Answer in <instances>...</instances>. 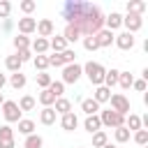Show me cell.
Listing matches in <instances>:
<instances>
[{"label":"cell","instance_id":"44","mask_svg":"<svg viewBox=\"0 0 148 148\" xmlns=\"http://www.w3.org/2000/svg\"><path fill=\"white\" fill-rule=\"evenodd\" d=\"M18 7H21V12H23V14H30V12H32L37 5H35V0H23Z\"/></svg>","mask_w":148,"mask_h":148},{"label":"cell","instance_id":"1","mask_svg":"<svg viewBox=\"0 0 148 148\" xmlns=\"http://www.w3.org/2000/svg\"><path fill=\"white\" fill-rule=\"evenodd\" d=\"M62 18L67 21V25L79 28V32L86 37H92L104 28V16L99 7L81 0H67L62 5Z\"/></svg>","mask_w":148,"mask_h":148},{"label":"cell","instance_id":"28","mask_svg":"<svg viewBox=\"0 0 148 148\" xmlns=\"http://www.w3.org/2000/svg\"><path fill=\"white\" fill-rule=\"evenodd\" d=\"M9 83H12V88H16V90L23 88V86H25V74H23V72H14L12 79H9Z\"/></svg>","mask_w":148,"mask_h":148},{"label":"cell","instance_id":"22","mask_svg":"<svg viewBox=\"0 0 148 148\" xmlns=\"http://www.w3.org/2000/svg\"><path fill=\"white\" fill-rule=\"evenodd\" d=\"M21 60H18V56H7V60H5V67L14 74V72H21Z\"/></svg>","mask_w":148,"mask_h":148},{"label":"cell","instance_id":"48","mask_svg":"<svg viewBox=\"0 0 148 148\" xmlns=\"http://www.w3.org/2000/svg\"><path fill=\"white\" fill-rule=\"evenodd\" d=\"M2 30H5V32L12 30V18H5V21H2Z\"/></svg>","mask_w":148,"mask_h":148},{"label":"cell","instance_id":"4","mask_svg":"<svg viewBox=\"0 0 148 148\" xmlns=\"http://www.w3.org/2000/svg\"><path fill=\"white\" fill-rule=\"evenodd\" d=\"M2 116H5L7 123H18V120H21V109H18V104L12 102V99H5V102H2Z\"/></svg>","mask_w":148,"mask_h":148},{"label":"cell","instance_id":"37","mask_svg":"<svg viewBox=\"0 0 148 148\" xmlns=\"http://www.w3.org/2000/svg\"><path fill=\"white\" fill-rule=\"evenodd\" d=\"M49 90H51L56 97H62V92H65V83H62V81H51Z\"/></svg>","mask_w":148,"mask_h":148},{"label":"cell","instance_id":"34","mask_svg":"<svg viewBox=\"0 0 148 148\" xmlns=\"http://www.w3.org/2000/svg\"><path fill=\"white\" fill-rule=\"evenodd\" d=\"M125 127H127L130 132H132V130H134V132H136V130H141V118H139V116H134V113H130V118H127Z\"/></svg>","mask_w":148,"mask_h":148},{"label":"cell","instance_id":"24","mask_svg":"<svg viewBox=\"0 0 148 148\" xmlns=\"http://www.w3.org/2000/svg\"><path fill=\"white\" fill-rule=\"evenodd\" d=\"M18 132L25 134V136H30V134L35 132V123L28 120V118H21V120H18Z\"/></svg>","mask_w":148,"mask_h":148},{"label":"cell","instance_id":"11","mask_svg":"<svg viewBox=\"0 0 148 148\" xmlns=\"http://www.w3.org/2000/svg\"><path fill=\"white\" fill-rule=\"evenodd\" d=\"M37 35L39 37H51L53 35V21L51 18H42V21H37Z\"/></svg>","mask_w":148,"mask_h":148},{"label":"cell","instance_id":"6","mask_svg":"<svg viewBox=\"0 0 148 148\" xmlns=\"http://www.w3.org/2000/svg\"><path fill=\"white\" fill-rule=\"evenodd\" d=\"M109 102H111V109L116 111V113H120V116H127L130 113V99L125 97V95H111L109 97Z\"/></svg>","mask_w":148,"mask_h":148},{"label":"cell","instance_id":"14","mask_svg":"<svg viewBox=\"0 0 148 148\" xmlns=\"http://www.w3.org/2000/svg\"><path fill=\"white\" fill-rule=\"evenodd\" d=\"M104 25H106V30H116V28L123 25V16H120L118 12H111V14L104 18Z\"/></svg>","mask_w":148,"mask_h":148},{"label":"cell","instance_id":"45","mask_svg":"<svg viewBox=\"0 0 148 148\" xmlns=\"http://www.w3.org/2000/svg\"><path fill=\"white\" fill-rule=\"evenodd\" d=\"M16 56H18V60H21V62H28V60H32V53H30V49L16 51Z\"/></svg>","mask_w":148,"mask_h":148},{"label":"cell","instance_id":"10","mask_svg":"<svg viewBox=\"0 0 148 148\" xmlns=\"http://www.w3.org/2000/svg\"><path fill=\"white\" fill-rule=\"evenodd\" d=\"M113 42H116V46L123 49V51H127V49L134 46V37H132V32H120V35L113 37Z\"/></svg>","mask_w":148,"mask_h":148},{"label":"cell","instance_id":"29","mask_svg":"<svg viewBox=\"0 0 148 148\" xmlns=\"http://www.w3.org/2000/svg\"><path fill=\"white\" fill-rule=\"evenodd\" d=\"M18 109H21V113H23V111H32V109H35V97L23 95L21 102H18Z\"/></svg>","mask_w":148,"mask_h":148},{"label":"cell","instance_id":"20","mask_svg":"<svg viewBox=\"0 0 148 148\" xmlns=\"http://www.w3.org/2000/svg\"><path fill=\"white\" fill-rule=\"evenodd\" d=\"M32 51H35L37 56H44V53L49 51V39H44V37H37V39L32 42Z\"/></svg>","mask_w":148,"mask_h":148},{"label":"cell","instance_id":"26","mask_svg":"<svg viewBox=\"0 0 148 148\" xmlns=\"http://www.w3.org/2000/svg\"><path fill=\"white\" fill-rule=\"evenodd\" d=\"M49 49H53V53H62V51L67 49V42H65L62 37H53V39L49 42Z\"/></svg>","mask_w":148,"mask_h":148},{"label":"cell","instance_id":"12","mask_svg":"<svg viewBox=\"0 0 148 148\" xmlns=\"http://www.w3.org/2000/svg\"><path fill=\"white\" fill-rule=\"evenodd\" d=\"M56 111H53V106H44L42 111H39V123L42 125H53L56 123Z\"/></svg>","mask_w":148,"mask_h":148},{"label":"cell","instance_id":"9","mask_svg":"<svg viewBox=\"0 0 148 148\" xmlns=\"http://www.w3.org/2000/svg\"><path fill=\"white\" fill-rule=\"evenodd\" d=\"M113 37H116V35H113L111 30H106V28H102V30L95 35V39H97V46H99V49L111 46V44H113Z\"/></svg>","mask_w":148,"mask_h":148},{"label":"cell","instance_id":"38","mask_svg":"<svg viewBox=\"0 0 148 148\" xmlns=\"http://www.w3.org/2000/svg\"><path fill=\"white\" fill-rule=\"evenodd\" d=\"M134 141L139 146H148V130H136L134 132Z\"/></svg>","mask_w":148,"mask_h":148},{"label":"cell","instance_id":"35","mask_svg":"<svg viewBox=\"0 0 148 148\" xmlns=\"http://www.w3.org/2000/svg\"><path fill=\"white\" fill-rule=\"evenodd\" d=\"M32 65H35V69L44 72V69L49 67V58H46V56H35V58H32Z\"/></svg>","mask_w":148,"mask_h":148},{"label":"cell","instance_id":"13","mask_svg":"<svg viewBox=\"0 0 148 148\" xmlns=\"http://www.w3.org/2000/svg\"><path fill=\"white\" fill-rule=\"evenodd\" d=\"M60 125H62V130H67V132H72V130H76V125H79V118H76V113H65L62 118H60Z\"/></svg>","mask_w":148,"mask_h":148},{"label":"cell","instance_id":"25","mask_svg":"<svg viewBox=\"0 0 148 148\" xmlns=\"http://www.w3.org/2000/svg\"><path fill=\"white\" fill-rule=\"evenodd\" d=\"M148 5L146 2H141V0H134V2H127V14H143V9H146Z\"/></svg>","mask_w":148,"mask_h":148},{"label":"cell","instance_id":"36","mask_svg":"<svg viewBox=\"0 0 148 148\" xmlns=\"http://www.w3.org/2000/svg\"><path fill=\"white\" fill-rule=\"evenodd\" d=\"M37 86H39L42 90H46V88L51 86V76H49L46 72H39V74H37Z\"/></svg>","mask_w":148,"mask_h":148},{"label":"cell","instance_id":"46","mask_svg":"<svg viewBox=\"0 0 148 148\" xmlns=\"http://www.w3.org/2000/svg\"><path fill=\"white\" fill-rule=\"evenodd\" d=\"M132 88H134V90H139V92H143V90H146V81H143V79H134Z\"/></svg>","mask_w":148,"mask_h":148},{"label":"cell","instance_id":"23","mask_svg":"<svg viewBox=\"0 0 148 148\" xmlns=\"http://www.w3.org/2000/svg\"><path fill=\"white\" fill-rule=\"evenodd\" d=\"M37 99H39V104H44V106H53V102H56L58 97L46 88V90H42V92H39V97H37Z\"/></svg>","mask_w":148,"mask_h":148},{"label":"cell","instance_id":"15","mask_svg":"<svg viewBox=\"0 0 148 148\" xmlns=\"http://www.w3.org/2000/svg\"><path fill=\"white\" fill-rule=\"evenodd\" d=\"M53 111H56V113H60V116H65V113H69V111H72V102H69V99H65V97H58V99L53 102Z\"/></svg>","mask_w":148,"mask_h":148},{"label":"cell","instance_id":"49","mask_svg":"<svg viewBox=\"0 0 148 148\" xmlns=\"http://www.w3.org/2000/svg\"><path fill=\"white\" fill-rule=\"evenodd\" d=\"M5 83H7V76H5V74H0V90L5 88Z\"/></svg>","mask_w":148,"mask_h":148},{"label":"cell","instance_id":"42","mask_svg":"<svg viewBox=\"0 0 148 148\" xmlns=\"http://www.w3.org/2000/svg\"><path fill=\"white\" fill-rule=\"evenodd\" d=\"M46 58H49V67H51V65H53V67H62V65H65L60 53H53V56H46Z\"/></svg>","mask_w":148,"mask_h":148},{"label":"cell","instance_id":"16","mask_svg":"<svg viewBox=\"0 0 148 148\" xmlns=\"http://www.w3.org/2000/svg\"><path fill=\"white\" fill-rule=\"evenodd\" d=\"M83 127H86V132H90V134L99 132V127H102V123H99V116H86V120H83Z\"/></svg>","mask_w":148,"mask_h":148},{"label":"cell","instance_id":"50","mask_svg":"<svg viewBox=\"0 0 148 148\" xmlns=\"http://www.w3.org/2000/svg\"><path fill=\"white\" fill-rule=\"evenodd\" d=\"M102 148H118V146H113V143H106V146H102Z\"/></svg>","mask_w":148,"mask_h":148},{"label":"cell","instance_id":"30","mask_svg":"<svg viewBox=\"0 0 148 148\" xmlns=\"http://www.w3.org/2000/svg\"><path fill=\"white\" fill-rule=\"evenodd\" d=\"M106 143H109L106 132H102V130H99V132H95V134H92V146H95V148H102V146H106Z\"/></svg>","mask_w":148,"mask_h":148},{"label":"cell","instance_id":"18","mask_svg":"<svg viewBox=\"0 0 148 148\" xmlns=\"http://www.w3.org/2000/svg\"><path fill=\"white\" fill-rule=\"evenodd\" d=\"M109 97H111V90H109L106 86H97V88H95V97H92V99H95L97 104L109 102Z\"/></svg>","mask_w":148,"mask_h":148},{"label":"cell","instance_id":"32","mask_svg":"<svg viewBox=\"0 0 148 148\" xmlns=\"http://www.w3.org/2000/svg\"><path fill=\"white\" fill-rule=\"evenodd\" d=\"M113 136H116V141H118V143H125V141H130V130H127L125 125H123V127H116Z\"/></svg>","mask_w":148,"mask_h":148},{"label":"cell","instance_id":"17","mask_svg":"<svg viewBox=\"0 0 148 148\" xmlns=\"http://www.w3.org/2000/svg\"><path fill=\"white\" fill-rule=\"evenodd\" d=\"M81 109H83V113L86 116H97V111H99V104L90 97V99H81Z\"/></svg>","mask_w":148,"mask_h":148},{"label":"cell","instance_id":"47","mask_svg":"<svg viewBox=\"0 0 148 148\" xmlns=\"http://www.w3.org/2000/svg\"><path fill=\"white\" fill-rule=\"evenodd\" d=\"M0 148H14V139H5V141H0Z\"/></svg>","mask_w":148,"mask_h":148},{"label":"cell","instance_id":"41","mask_svg":"<svg viewBox=\"0 0 148 148\" xmlns=\"http://www.w3.org/2000/svg\"><path fill=\"white\" fill-rule=\"evenodd\" d=\"M60 56H62V62H65V65H72V62H74V58H76V53H74L72 49H65Z\"/></svg>","mask_w":148,"mask_h":148},{"label":"cell","instance_id":"39","mask_svg":"<svg viewBox=\"0 0 148 148\" xmlns=\"http://www.w3.org/2000/svg\"><path fill=\"white\" fill-rule=\"evenodd\" d=\"M9 12H12V2L0 0V18H2V21H5V18H9Z\"/></svg>","mask_w":148,"mask_h":148},{"label":"cell","instance_id":"3","mask_svg":"<svg viewBox=\"0 0 148 148\" xmlns=\"http://www.w3.org/2000/svg\"><path fill=\"white\" fill-rule=\"evenodd\" d=\"M99 123L116 130V127H123V125H125V116H120V113H116L113 109H109V111H102V113H99Z\"/></svg>","mask_w":148,"mask_h":148},{"label":"cell","instance_id":"40","mask_svg":"<svg viewBox=\"0 0 148 148\" xmlns=\"http://www.w3.org/2000/svg\"><path fill=\"white\" fill-rule=\"evenodd\" d=\"M83 46H86V51H97V49H99L95 35H92V37H83Z\"/></svg>","mask_w":148,"mask_h":148},{"label":"cell","instance_id":"33","mask_svg":"<svg viewBox=\"0 0 148 148\" xmlns=\"http://www.w3.org/2000/svg\"><path fill=\"white\" fill-rule=\"evenodd\" d=\"M14 46H16V51L30 49V39H28L25 35H16V37H14Z\"/></svg>","mask_w":148,"mask_h":148},{"label":"cell","instance_id":"21","mask_svg":"<svg viewBox=\"0 0 148 148\" xmlns=\"http://www.w3.org/2000/svg\"><path fill=\"white\" fill-rule=\"evenodd\" d=\"M79 37H81L79 28H74V25H65V32H62V39H65V42H76Z\"/></svg>","mask_w":148,"mask_h":148},{"label":"cell","instance_id":"7","mask_svg":"<svg viewBox=\"0 0 148 148\" xmlns=\"http://www.w3.org/2000/svg\"><path fill=\"white\" fill-rule=\"evenodd\" d=\"M123 25L127 28V32H136V30H141L143 18L139 14H127V16H123Z\"/></svg>","mask_w":148,"mask_h":148},{"label":"cell","instance_id":"31","mask_svg":"<svg viewBox=\"0 0 148 148\" xmlns=\"http://www.w3.org/2000/svg\"><path fill=\"white\" fill-rule=\"evenodd\" d=\"M42 136L39 134H30V136H25V143H23V148H42Z\"/></svg>","mask_w":148,"mask_h":148},{"label":"cell","instance_id":"5","mask_svg":"<svg viewBox=\"0 0 148 148\" xmlns=\"http://www.w3.org/2000/svg\"><path fill=\"white\" fill-rule=\"evenodd\" d=\"M81 74H83V65H76V62L65 65V69H62V83H76L81 79Z\"/></svg>","mask_w":148,"mask_h":148},{"label":"cell","instance_id":"52","mask_svg":"<svg viewBox=\"0 0 148 148\" xmlns=\"http://www.w3.org/2000/svg\"><path fill=\"white\" fill-rule=\"evenodd\" d=\"M141 148H148V146H141Z\"/></svg>","mask_w":148,"mask_h":148},{"label":"cell","instance_id":"8","mask_svg":"<svg viewBox=\"0 0 148 148\" xmlns=\"http://www.w3.org/2000/svg\"><path fill=\"white\" fill-rule=\"evenodd\" d=\"M18 30H21V35H30V32H35L37 30V21L32 18V16H23V18H18Z\"/></svg>","mask_w":148,"mask_h":148},{"label":"cell","instance_id":"19","mask_svg":"<svg viewBox=\"0 0 148 148\" xmlns=\"http://www.w3.org/2000/svg\"><path fill=\"white\" fill-rule=\"evenodd\" d=\"M118 74H120V72L113 69V67L106 69V74H104V83H102V86H106L109 90H111V86H118Z\"/></svg>","mask_w":148,"mask_h":148},{"label":"cell","instance_id":"43","mask_svg":"<svg viewBox=\"0 0 148 148\" xmlns=\"http://www.w3.org/2000/svg\"><path fill=\"white\" fill-rule=\"evenodd\" d=\"M5 139H14V130L9 125H2L0 127V141H5Z\"/></svg>","mask_w":148,"mask_h":148},{"label":"cell","instance_id":"51","mask_svg":"<svg viewBox=\"0 0 148 148\" xmlns=\"http://www.w3.org/2000/svg\"><path fill=\"white\" fill-rule=\"evenodd\" d=\"M2 102H5V97H2V92H0V104H2Z\"/></svg>","mask_w":148,"mask_h":148},{"label":"cell","instance_id":"2","mask_svg":"<svg viewBox=\"0 0 148 148\" xmlns=\"http://www.w3.org/2000/svg\"><path fill=\"white\" fill-rule=\"evenodd\" d=\"M83 72H86V76L90 79V83H92V86H102V83H104V74H106V69H104L99 62L88 60V62L83 65Z\"/></svg>","mask_w":148,"mask_h":148},{"label":"cell","instance_id":"53","mask_svg":"<svg viewBox=\"0 0 148 148\" xmlns=\"http://www.w3.org/2000/svg\"><path fill=\"white\" fill-rule=\"evenodd\" d=\"M81 148H86V146H81Z\"/></svg>","mask_w":148,"mask_h":148},{"label":"cell","instance_id":"27","mask_svg":"<svg viewBox=\"0 0 148 148\" xmlns=\"http://www.w3.org/2000/svg\"><path fill=\"white\" fill-rule=\"evenodd\" d=\"M132 83H134V76H132L130 72H120V74H118V86H120V88L127 90V88H132Z\"/></svg>","mask_w":148,"mask_h":148}]
</instances>
